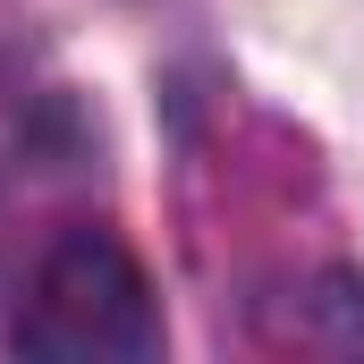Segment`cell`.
<instances>
[{
	"mask_svg": "<svg viewBox=\"0 0 364 364\" xmlns=\"http://www.w3.org/2000/svg\"><path fill=\"white\" fill-rule=\"evenodd\" d=\"M9 348L51 364H144L161 348V305H153L144 263L110 229L51 237V255L34 263L9 314Z\"/></svg>",
	"mask_w": 364,
	"mask_h": 364,
	"instance_id": "obj_1",
	"label": "cell"
}]
</instances>
